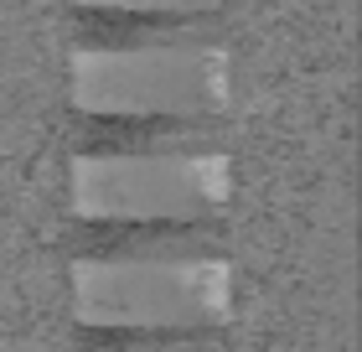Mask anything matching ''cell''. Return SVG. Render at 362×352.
Instances as JSON below:
<instances>
[{"label": "cell", "mask_w": 362, "mask_h": 352, "mask_svg": "<svg viewBox=\"0 0 362 352\" xmlns=\"http://www.w3.org/2000/svg\"><path fill=\"white\" fill-rule=\"evenodd\" d=\"M78 327L129 331H228L233 316V270L228 259L176 264H73Z\"/></svg>", "instance_id": "6da1fadb"}, {"label": "cell", "mask_w": 362, "mask_h": 352, "mask_svg": "<svg viewBox=\"0 0 362 352\" xmlns=\"http://www.w3.org/2000/svg\"><path fill=\"white\" fill-rule=\"evenodd\" d=\"M233 161L212 156H73V223H223Z\"/></svg>", "instance_id": "7a4b0ae2"}, {"label": "cell", "mask_w": 362, "mask_h": 352, "mask_svg": "<svg viewBox=\"0 0 362 352\" xmlns=\"http://www.w3.org/2000/svg\"><path fill=\"white\" fill-rule=\"evenodd\" d=\"M233 98L223 47L166 52H73L78 114H140V120H223Z\"/></svg>", "instance_id": "3957f363"}, {"label": "cell", "mask_w": 362, "mask_h": 352, "mask_svg": "<svg viewBox=\"0 0 362 352\" xmlns=\"http://www.w3.org/2000/svg\"><path fill=\"white\" fill-rule=\"evenodd\" d=\"M176 264L228 259L223 223H73V264Z\"/></svg>", "instance_id": "277c9868"}, {"label": "cell", "mask_w": 362, "mask_h": 352, "mask_svg": "<svg viewBox=\"0 0 362 352\" xmlns=\"http://www.w3.org/2000/svg\"><path fill=\"white\" fill-rule=\"evenodd\" d=\"M223 150V120H140V114H78L73 156H212Z\"/></svg>", "instance_id": "5b68a950"}, {"label": "cell", "mask_w": 362, "mask_h": 352, "mask_svg": "<svg viewBox=\"0 0 362 352\" xmlns=\"http://www.w3.org/2000/svg\"><path fill=\"white\" fill-rule=\"evenodd\" d=\"M166 47H223V16L73 11V52H166Z\"/></svg>", "instance_id": "8992f818"}, {"label": "cell", "mask_w": 362, "mask_h": 352, "mask_svg": "<svg viewBox=\"0 0 362 352\" xmlns=\"http://www.w3.org/2000/svg\"><path fill=\"white\" fill-rule=\"evenodd\" d=\"M78 352H233L228 331H129L78 327Z\"/></svg>", "instance_id": "52a82bcc"}, {"label": "cell", "mask_w": 362, "mask_h": 352, "mask_svg": "<svg viewBox=\"0 0 362 352\" xmlns=\"http://www.w3.org/2000/svg\"><path fill=\"white\" fill-rule=\"evenodd\" d=\"M73 11H129V16H223V0H73Z\"/></svg>", "instance_id": "ba28073f"}]
</instances>
